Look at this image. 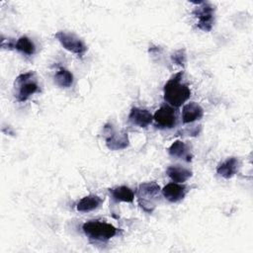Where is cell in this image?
Wrapping results in <instances>:
<instances>
[{"mask_svg": "<svg viewBox=\"0 0 253 253\" xmlns=\"http://www.w3.org/2000/svg\"><path fill=\"white\" fill-rule=\"evenodd\" d=\"M183 74V71H179L174 74L165 83L163 88L164 101L174 108L181 107L191 96L189 86L182 82Z\"/></svg>", "mask_w": 253, "mask_h": 253, "instance_id": "1", "label": "cell"}, {"mask_svg": "<svg viewBox=\"0 0 253 253\" xmlns=\"http://www.w3.org/2000/svg\"><path fill=\"white\" fill-rule=\"evenodd\" d=\"M82 230L89 240L95 242L108 241L119 232V229L113 224L97 219L88 220L83 223Z\"/></svg>", "mask_w": 253, "mask_h": 253, "instance_id": "2", "label": "cell"}, {"mask_svg": "<svg viewBox=\"0 0 253 253\" xmlns=\"http://www.w3.org/2000/svg\"><path fill=\"white\" fill-rule=\"evenodd\" d=\"M160 187L159 185L152 182L141 183L136 191V197L139 207L147 213H151L156 208V201L159 198Z\"/></svg>", "mask_w": 253, "mask_h": 253, "instance_id": "3", "label": "cell"}, {"mask_svg": "<svg viewBox=\"0 0 253 253\" xmlns=\"http://www.w3.org/2000/svg\"><path fill=\"white\" fill-rule=\"evenodd\" d=\"M15 96L18 102H25L32 95L40 92L39 84L35 79V73L33 71H29L20 74L15 80Z\"/></svg>", "mask_w": 253, "mask_h": 253, "instance_id": "4", "label": "cell"}, {"mask_svg": "<svg viewBox=\"0 0 253 253\" xmlns=\"http://www.w3.org/2000/svg\"><path fill=\"white\" fill-rule=\"evenodd\" d=\"M197 5L193 10V15L198 19L197 27L204 32H211L214 25V6L209 2H195Z\"/></svg>", "mask_w": 253, "mask_h": 253, "instance_id": "5", "label": "cell"}, {"mask_svg": "<svg viewBox=\"0 0 253 253\" xmlns=\"http://www.w3.org/2000/svg\"><path fill=\"white\" fill-rule=\"evenodd\" d=\"M54 38L60 42V44L66 50L76 54L80 58L84 56L88 49L85 42L73 33L66 31H58L54 34Z\"/></svg>", "mask_w": 253, "mask_h": 253, "instance_id": "6", "label": "cell"}, {"mask_svg": "<svg viewBox=\"0 0 253 253\" xmlns=\"http://www.w3.org/2000/svg\"><path fill=\"white\" fill-rule=\"evenodd\" d=\"M106 145L111 150H122L128 146L129 139L125 130H116L111 125L104 126Z\"/></svg>", "mask_w": 253, "mask_h": 253, "instance_id": "7", "label": "cell"}, {"mask_svg": "<svg viewBox=\"0 0 253 253\" xmlns=\"http://www.w3.org/2000/svg\"><path fill=\"white\" fill-rule=\"evenodd\" d=\"M153 121L159 128L169 129L176 126L178 122L177 111L170 105H162L153 115Z\"/></svg>", "mask_w": 253, "mask_h": 253, "instance_id": "8", "label": "cell"}, {"mask_svg": "<svg viewBox=\"0 0 253 253\" xmlns=\"http://www.w3.org/2000/svg\"><path fill=\"white\" fill-rule=\"evenodd\" d=\"M187 192L188 190L185 185L175 182L168 183L161 190L163 197L170 203H178L182 201L185 198Z\"/></svg>", "mask_w": 253, "mask_h": 253, "instance_id": "9", "label": "cell"}, {"mask_svg": "<svg viewBox=\"0 0 253 253\" xmlns=\"http://www.w3.org/2000/svg\"><path fill=\"white\" fill-rule=\"evenodd\" d=\"M128 121L139 127H147L153 121V115L146 109L133 107L129 112Z\"/></svg>", "mask_w": 253, "mask_h": 253, "instance_id": "10", "label": "cell"}, {"mask_svg": "<svg viewBox=\"0 0 253 253\" xmlns=\"http://www.w3.org/2000/svg\"><path fill=\"white\" fill-rule=\"evenodd\" d=\"M204 116V109L196 102H189L183 106L182 109V123L191 124L195 121L201 120Z\"/></svg>", "mask_w": 253, "mask_h": 253, "instance_id": "11", "label": "cell"}, {"mask_svg": "<svg viewBox=\"0 0 253 253\" xmlns=\"http://www.w3.org/2000/svg\"><path fill=\"white\" fill-rule=\"evenodd\" d=\"M240 168V160L237 157H228L224 161L218 164L216 168V173L225 178L229 179L233 177L235 174H237L238 170Z\"/></svg>", "mask_w": 253, "mask_h": 253, "instance_id": "12", "label": "cell"}, {"mask_svg": "<svg viewBox=\"0 0 253 253\" xmlns=\"http://www.w3.org/2000/svg\"><path fill=\"white\" fill-rule=\"evenodd\" d=\"M168 153L170 156L178 159H184L187 162L192 160L191 149L187 143L182 140H175L168 148Z\"/></svg>", "mask_w": 253, "mask_h": 253, "instance_id": "13", "label": "cell"}, {"mask_svg": "<svg viewBox=\"0 0 253 253\" xmlns=\"http://www.w3.org/2000/svg\"><path fill=\"white\" fill-rule=\"evenodd\" d=\"M111 199L116 203H132L134 200L133 191L126 186H117L109 189Z\"/></svg>", "mask_w": 253, "mask_h": 253, "instance_id": "14", "label": "cell"}, {"mask_svg": "<svg viewBox=\"0 0 253 253\" xmlns=\"http://www.w3.org/2000/svg\"><path fill=\"white\" fill-rule=\"evenodd\" d=\"M103 202L104 199H102L101 197L94 194H90L88 196L83 197L78 202L76 209L80 212H89L98 209L103 204Z\"/></svg>", "mask_w": 253, "mask_h": 253, "instance_id": "15", "label": "cell"}, {"mask_svg": "<svg viewBox=\"0 0 253 253\" xmlns=\"http://www.w3.org/2000/svg\"><path fill=\"white\" fill-rule=\"evenodd\" d=\"M166 174L175 183H184L189 180L193 173L190 169L183 167L181 165H171L167 168Z\"/></svg>", "mask_w": 253, "mask_h": 253, "instance_id": "16", "label": "cell"}, {"mask_svg": "<svg viewBox=\"0 0 253 253\" xmlns=\"http://www.w3.org/2000/svg\"><path fill=\"white\" fill-rule=\"evenodd\" d=\"M14 48L24 55L31 56L36 52V45L34 42L27 36L20 37L14 43Z\"/></svg>", "mask_w": 253, "mask_h": 253, "instance_id": "17", "label": "cell"}, {"mask_svg": "<svg viewBox=\"0 0 253 253\" xmlns=\"http://www.w3.org/2000/svg\"><path fill=\"white\" fill-rule=\"evenodd\" d=\"M53 80L55 85L60 88H69L73 84L74 77L73 74L66 68L60 67L54 74Z\"/></svg>", "mask_w": 253, "mask_h": 253, "instance_id": "18", "label": "cell"}, {"mask_svg": "<svg viewBox=\"0 0 253 253\" xmlns=\"http://www.w3.org/2000/svg\"><path fill=\"white\" fill-rule=\"evenodd\" d=\"M171 58H172V61L177 64V65H180V66H185L186 65V62H187V56H186V52H185V49L181 48V49H178L176 50L172 55H171Z\"/></svg>", "mask_w": 253, "mask_h": 253, "instance_id": "19", "label": "cell"}]
</instances>
